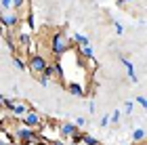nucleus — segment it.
Instances as JSON below:
<instances>
[{
    "label": "nucleus",
    "instance_id": "obj_1",
    "mask_svg": "<svg viewBox=\"0 0 147 145\" xmlns=\"http://www.w3.org/2000/svg\"><path fill=\"white\" fill-rule=\"evenodd\" d=\"M11 137H13L19 145H32V143L38 141L36 128H30V126H25V124H21V126H13Z\"/></svg>",
    "mask_w": 147,
    "mask_h": 145
},
{
    "label": "nucleus",
    "instance_id": "obj_2",
    "mask_svg": "<svg viewBox=\"0 0 147 145\" xmlns=\"http://www.w3.org/2000/svg\"><path fill=\"white\" fill-rule=\"evenodd\" d=\"M69 51V38L65 32H55V34L51 36V53L53 57H63L65 53Z\"/></svg>",
    "mask_w": 147,
    "mask_h": 145
},
{
    "label": "nucleus",
    "instance_id": "obj_3",
    "mask_svg": "<svg viewBox=\"0 0 147 145\" xmlns=\"http://www.w3.org/2000/svg\"><path fill=\"white\" fill-rule=\"evenodd\" d=\"M0 23L4 25L6 30H13V28H17L19 23H21V19H19V13L17 11H0Z\"/></svg>",
    "mask_w": 147,
    "mask_h": 145
},
{
    "label": "nucleus",
    "instance_id": "obj_4",
    "mask_svg": "<svg viewBox=\"0 0 147 145\" xmlns=\"http://www.w3.org/2000/svg\"><path fill=\"white\" fill-rule=\"evenodd\" d=\"M46 63H49V61H46L42 55H32L25 65H28V69L32 71V74H42V69L46 67Z\"/></svg>",
    "mask_w": 147,
    "mask_h": 145
},
{
    "label": "nucleus",
    "instance_id": "obj_5",
    "mask_svg": "<svg viewBox=\"0 0 147 145\" xmlns=\"http://www.w3.org/2000/svg\"><path fill=\"white\" fill-rule=\"evenodd\" d=\"M76 135H80V128H78L74 122H63V124H59V137H61L63 141H69L71 137H76Z\"/></svg>",
    "mask_w": 147,
    "mask_h": 145
},
{
    "label": "nucleus",
    "instance_id": "obj_6",
    "mask_svg": "<svg viewBox=\"0 0 147 145\" xmlns=\"http://www.w3.org/2000/svg\"><path fill=\"white\" fill-rule=\"evenodd\" d=\"M19 120H21V124H25V126H30V128H38L40 124H42V118H40L34 109H28Z\"/></svg>",
    "mask_w": 147,
    "mask_h": 145
},
{
    "label": "nucleus",
    "instance_id": "obj_7",
    "mask_svg": "<svg viewBox=\"0 0 147 145\" xmlns=\"http://www.w3.org/2000/svg\"><path fill=\"white\" fill-rule=\"evenodd\" d=\"M120 61H122V65L126 67V74H128L130 82H139V78H137V71H135V65H132V61H130V59L122 57V59H120Z\"/></svg>",
    "mask_w": 147,
    "mask_h": 145
},
{
    "label": "nucleus",
    "instance_id": "obj_8",
    "mask_svg": "<svg viewBox=\"0 0 147 145\" xmlns=\"http://www.w3.org/2000/svg\"><path fill=\"white\" fill-rule=\"evenodd\" d=\"M67 90H69L74 97H80V99L86 97V90H84V86L80 82H67Z\"/></svg>",
    "mask_w": 147,
    "mask_h": 145
},
{
    "label": "nucleus",
    "instance_id": "obj_9",
    "mask_svg": "<svg viewBox=\"0 0 147 145\" xmlns=\"http://www.w3.org/2000/svg\"><path fill=\"white\" fill-rule=\"evenodd\" d=\"M25 111H28V105L25 103H19V101H15V105L11 107V116L13 118H21Z\"/></svg>",
    "mask_w": 147,
    "mask_h": 145
},
{
    "label": "nucleus",
    "instance_id": "obj_10",
    "mask_svg": "<svg viewBox=\"0 0 147 145\" xmlns=\"http://www.w3.org/2000/svg\"><path fill=\"white\" fill-rule=\"evenodd\" d=\"M69 42H76L78 49H80V47H86V44H90L88 36H84V34H74V36L69 38Z\"/></svg>",
    "mask_w": 147,
    "mask_h": 145
},
{
    "label": "nucleus",
    "instance_id": "obj_11",
    "mask_svg": "<svg viewBox=\"0 0 147 145\" xmlns=\"http://www.w3.org/2000/svg\"><path fill=\"white\" fill-rule=\"evenodd\" d=\"M78 51H80V55H82L84 59H88V61H92V59H95V53H92V47H90V44H86V47H80Z\"/></svg>",
    "mask_w": 147,
    "mask_h": 145
},
{
    "label": "nucleus",
    "instance_id": "obj_12",
    "mask_svg": "<svg viewBox=\"0 0 147 145\" xmlns=\"http://www.w3.org/2000/svg\"><path fill=\"white\" fill-rule=\"evenodd\" d=\"M132 141L135 143H143L145 141V128H135L132 130Z\"/></svg>",
    "mask_w": 147,
    "mask_h": 145
},
{
    "label": "nucleus",
    "instance_id": "obj_13",
    "mask_svg": "<svg viewBox=\"0 0 147 145\" xmlns=\"http://www.w3.org/2000/svg\"><path fill=\"white\" fill-rule=\"evenodd\" d=\"M80 143H86V145H99V141H97L92 135H88V133H82V135H80Z\"/></svg>",
    "mask_w": 147,
    "mask_h": 145
},
{
    "label": "nucleus",
    "instance_id": "obj_14",
    "mask_svg": "<svg viewBox=\"0 0 147 145\" xmlns=\"http://www.w3.org/2000/svg\"><path fill=\"white\" fill-rule=\"evenodd\" d=\"M4 40H6V47H9V51H15L17 44H15V38H13L11 32H4Z\"/></svg>",
    "mask_w": 147,
    "mask_h": 145
},
{
    "label": "nucleus",
    "instance_id": "obj_15",
    "mask_svg": "<svg viewBox=\"0 0 147 145\" xmlns=\"http://www.w3.org/2000/svg\"><path fill=\"white\" fill-rule=\"evenodd\" d=\"M42 76H46V78H55V65H53V61L46 63V67L42 69Z\"/></svg>",
    "mask_w": 147,
    "mask_h": 145
},
{
    "label": "nucleus",
    "instance_id": "obj_16",
    "mask_svg": "<svg viewBox=\"0 0 147 145\" xmlns=\"http://www.w3.org/2000/svg\"><path fill=\"white\" fill-rule=\"evenodd\" d=\"M13 105H15V99H13V97H2V105H0V107H4L6 111H11Z\"/></svg>",
    "mask_w": 147,
    "mask_h": 145
},
{
    "label": "nucleus",
    "instance_id": "obj_17",
    "mask_svg": "<svg viewBox=\"0 0 147 145\" xmlns=\"http://www.w3.org/2000/svg\"><path fill=\"white\" fill-rule=\"evenodd\" d=\"M13 65H15L17 69H21V71H25V69H28V65H25V61H23L21 57H15V59H13Z\"/></svg>",
    "mask_w": 147,
    "mask_h": 145
},
{
    "label": "nucleus",
    "instance_id": "obj_18",
    "mask_svg": "<svg viewBox=\"0 0 147 145\" xmlns=\"http://www.w3.org/2000/svg\"><path fill=\"white\" fill-rule=\"evenodd\" d=\"M38 84L42 88H49V84H51V78H46V76H42V74H38Z\"/></svg>",
    "mask_w": 147,
    "mask_h": 145
},
{
    "label": "nucleus",
    "instance_id": "obj_19",
    "mask_svg": "<svg viewBox=\"0 0 147 145\" xmlns=\"http://www.w3.org/2000/svg\"><path fill=\"white\" fill-rule=\"evenodd\" d=\"M120 118H122V111L116 109V111H111V114H109V122H111V124H118Z\"/></svg>",
    "mask_w": 147,
    "mask_h": 145
},
{
    "label": "nucleus",
    "instance_id": "obj_20",
    "mask_svg": "<svg viewBox=\"0 0 147 145\" xmlns=\"http://www.w3.org/2000/svg\"><path fill=\"white\" fill-rule=\"evenodd\" d=\"M23 4H25V0H13V2H11V9H13V11H21Z\"/></svg>",
    "mask_w": 147,
    "mask_h": 145
},
{
    "label": "nucleus",
    "instance_id": "obj_21",
    "mask_svg": "<svg viewBox=\"0 0 147 145\" xmlns=\"http://www.w3.org/2000/svg\"><path fill=\"white\" fill-rule=\"evenodd\" d=\"M135 103L139 105V107H141L143 111H145V107H147V101H145V95H139L137 99H135Z\"/></svg>",
    "mask_w": 147,
    "mask_h": 145
},
{
    "label": "nucleus",
    "instance_id": "obj_22",
    "mask_svg": "<svg viewBox=\"0 0 147 145\" xmlns=\"http://www.w3.org/2000/svg\"><path fill=\"white\" fill-rule=\"evenodd\" d=\"M132 111H135V101H126L124 103V114H132Z\"/></svg>",
    "mask_w": 147,
    "mask_h": 145
},
{
    "label": "nucleus",
    "instance_id": "obj_23",
    "mask_svg": "<svg viewBox=\"0 0 147 145\" xmlns=\"http://www.w3.org/2000/svg\"><path fill=\"white\" fill-rule=\"evenodd\" d=\"M19 42H21L23 47H30V42H32V38H30V34H19Z\"/></svg>",
    "mask_w": 147,
    "mask_h": 145
},
{
    "label": "nucleus",
    "instance_id": "obj_24",
    "mask_svg": "<svg viewBox=\"0 0 147 145\" xmlns=\"http://www.w3.org/2000/svg\"><path fill=\"white\" fill-rule=\"evenodd\" d=\"M25 21H28V28H30V30H34V28H36V21H34V15H32V13H28Z\"/></svg>",
    "mask_w": 147,
    "mask_h": 145
},
{
    "label": "nucleus",
    "instance_id": "obj_25",
    "mask_svg": "<svg viewBox=\"0 0 147 145\" xmlns=\"http://www.w3.org/2000/svg\"><path fill=\"white\" fill-rule=\"evenodd\" d=\"M113 30H116V34H118V36H122V34H124V25L120 23V21H113Z\"/></svg>",
    "mask_w": 147,
    "mask_h": 145
},
{
    "label": "nucleus",
    "instance_id": "obj_26",
    "mask_svg": "<svg viewBox=\"0 0 147 145\" xmlns=\"http://www.w3.org/2000/svg\"><path fill=\"white\" fill-rule=\"evenodd\" d=\"M74 124H76L78 128H84L88 122H86V118H82V116H80V118H76V122H74Z\"/></svg>",
    "mask_w": 147,
    "mask_h": 145
},
{
    "label": "nucleus",
    "instance_id": "obj_27",
    "mask_svg": "<svg viewBox=\"0 0 147 145\" xmlns=\"http://www.w3.org/2000/svg\"><path fill=\"white\" fill-rule=\"evenodd\" d=\"M11 2L13 0H0V9L2 11H11Z\"/></svg>",
    "mask_w": 147,
    "mask_h": 145
},
{
    "label": "nucleus",
    "instance_id": "obj_28",
    "mask_svg": "<svg viewBox=\"0 0 147 145\" xmlns=\"http://www.w3.org/2000/svg\"><path fill=\"white\" fill-rule=\"evenodd\" d=\"M107 124H109V116H103L101 118V126H107Z\"/></svg>",
    "mask_w": 147,
    "mask_h": 145
},
{
    "label": "nucleus",
    "instance_id": "obj_29",
    "mask_svg": "<svg viewBox=\"0 0 147 145\" xmlns=\"http://www.w3.org/2000/svg\"><path fill=\"white\" fill-rule=\"evenodd\" d=\"M51 145H67L63 139H57V141H51Z\"/></svg>",
    "mask_w": 147,
    "mask_h": 145
},
{
    "label": "nucleus",
    "instance_id": "obj_30",
    "mask_svg": "<svg viewBox=\"0 0 147 145\" xmlns=\"http://www.w3.org/2000/svg\"><path fill=\"white\" fill-rule=\"evenodd\" d=\"M88 111H90V114H95V111H97V107H95V103H92V101L88 103Z\"/></svg>",
    "mask_w": 147,
    "mask_h": 145
},
{
    "label": "nucleus",
    "instance_id": "obj_31",
    "mask_svg": "<svg viewBox=\"0 0 147 145\" xmlns=\"http://www.w3.org/2000/svg\"><path fill=\"white\" fill-rule=\"evenodd\" d=\"M0 145H9V143H6V141H2V139H0Z\"/></svg>",
    "mask_w": 147,
    "mask_h": 145
},
{
    "label": "nucleus",
    "instance_id": "obj_32",
    "mask_svg": "<svg viewBox=\"0 0 147 145\" xmlns=\"http://www.w3.org/2000/svg\"><path fill=\"white\" fill-rule=\"evenodd\" d=\"M0 105H2V95H0Z\"/></svg>",
    "mask_w": 147,
    "mask_h": 145
}]
</instances>
